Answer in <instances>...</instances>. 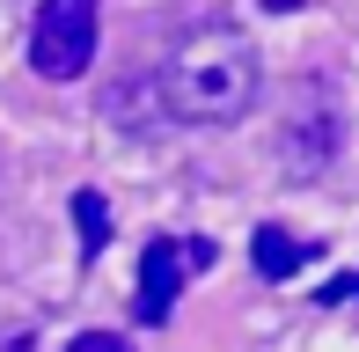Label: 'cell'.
I'll list each match as a JSON object with an SVG mask.
<instances>
[{
    "mask_svg": "<svg viewBox=\"0 0 359 352\" xmlns=\"http://www.w3.org/2000/svg\"><path fill=\"white\" fill-rule=\"evenodd\" d=\"M257 52L235 29H198V37L176 44V59H161L154 88H161V118L184 125H235L257 103Z\"/></svg>",
    "mask_w": 359,
    "mask_h": 352,
    "instance_id": "6da1fadb",
    "label": "cell"
},
{
    "mask_svg": "<svg viewBox=\"0 0 359 352\" xmlns=\"http://www.w3.org/2000/svg\"><path fill=\"white\" fill-rule=\"evenodd\" d=\"M95 59V0H44L29 29V67L44 81H81Z\"/></svg>",
    "mask_w": 359,
    "mask_h": 352,
    "instance_id": "7a4b0ae2",
    "label": "cell"
},
{
    "mask_svg": "<svg viewBox=\"0 0 359 352\" xmlns=\"http://www.w3.org/2000/svg\"><path fill=\"white\" fill-rule=\"evenodd\" d=\"M176 294H184V250L176 235H154L140 250V323H169Z\"/></svg>",
    "mask_w": 359,
    "mask_h": 352,
    "instance_id": "3957f363",
    "label": "cell"
},
{
    "mask_svg": "<svg viewBox=\"0 0 359 352\" xmlns=\"http://www.w3.org/2000/svg\"><path fill=\"white\" fill-rule=\"evenodd\" d=\"M330 147H337V118H330V110H308V118L286 125V162H293V176H316L323 162H330Z\"/></svg>",
    "mask_w": 359,
    "mask_h": 352,
    "instance_id": "277c9868",
    "label": "cell"
},
{
    "mask_svg": "<svg viewBox=\"0 0 359 352\" xmlns=\"http://www.w3.org/2000/svg\"><path fill=\"white\" fill-rule=\"evenodd\" d=\"M250 257H257L264 279H293V271L308 264V243H301V235H286V228H257V235H250Z\"/></svg>",
    "mask_w": 359,
    "mask_h": 352,
    "instance_id": "5b68a950",
    "label": "cell"
},
{
    "mask_svg": "<svg viewBox=\"0 0 359 352\" xmlns=\"http://www.w3.org/2000/svg\"><path fill=\"white\" fill-rule=\"evenodd\" d=\"M103 118H110V125H161V88H154V81L110 88V95H103Z\"/></svg>",
    "mask_w": 359,
    "mask_h": 352,
    "instance_id": "8992f818",
    "label": "cell"
},
{
    "mask_svg": "<svg viewBox=\"0 0 359 352\" xmlns=\"http://www.w3.org/2000/svg\"><path fill=\"white\" fill-rule=\"evenodd\" d=\"M74 220H81V257H103V250H110V205H103V191H74Z\"/></svg>",
    "mask_w": 359,
    "mask_h": 352,
    "instance_id": "52a82bcc",
    "label": "cell"
},
{
    "mask_svg": "<svg viewBox=\"0 0 359 352\" xmlns=\"http://www.w3.org/2000/svg\"><path fill=\"white\" fill-rule=\"evenodd\" d=\"M67 352H125V338H110V330H88V338H74Z\"/></svg>",
    "mask_w": 359,
    "mask_h": 352,
    "instance_id": "ba28073f",
    "label": "cell"
},
{
    "mask_svg": "<svg viewBox=\"0 0 359 352\" xmlns=\"http://www.w3.org/2000/svg\"><path fill=\"white\" fill-rule=\"evenodd\" d=\"M264 8H271V15H293V8H301V0H264Z\"/></svg>",
    "mask_w": 359,
    "mask_h": 352,
    "instance_id": "9c48e42d",
    "label": "cell"
}]
</instances>
